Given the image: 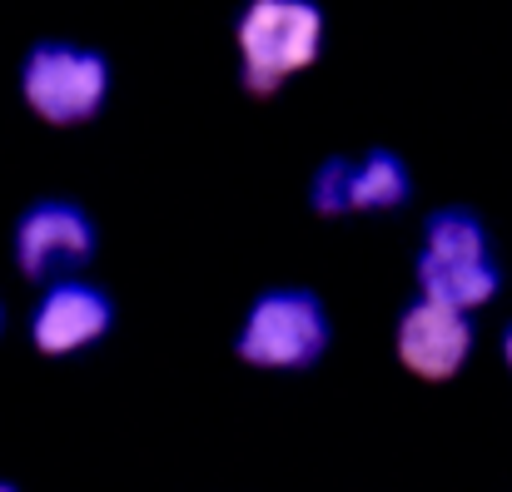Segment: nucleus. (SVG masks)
Masks as SVG:
<instances>
[{"label": "nucleus", "instance_id": "obj_1", "mask_svg": "<svg viewBox=\"0 0 512 492\" xmlns=\"http://www.w3.org/2000/svg\"><path fill=\"white\" fill-rule=\"evenodd\" d=\"M413 274H418V294L448 299L458 309H483L508 279L488 219L468 204H443L423 219Z\"/></svg>", "mask_w": 512, "mask_h": 492}, {"label": "nucleus", "instance_id": "obj_2", "mask_svg": "<svg viewBox=\"0 0 512 492\" xmlns=\"http://www.w3.org/2000/svg\"><path fill=\"white\" fill-rule=\"evenodd\" d=\"M234 40H239L244 90L269 100L324 55V5L319 0H244L234 20Z\"/></svg>", "mask_w": 512, "mask_h": 492}, {"label": "nucleus", "instance_id": "obj_3", "mask_svg": "<svg viewBox=\"0 0 512 492\" xmlns=\"http://www.w3.org/2000/svg\"><path fill=\"white\" fill-rule=\"evenodd\" d=\"M115 90V65L105 50L80 40H35L20 60V100L45 125H90Z\"/></svg>", "mask_w": 512, "mask_h": 492}, {"label": "nucleus", "instance_id": "obj_4", "mask_svg": "<svg viewBox=\"0 0 512 492\" xmlns=\"http://www.w3.org/2000/svg\"><path fill=\"white\" fill-rule=\"evenodd\" d=\"M334 319L324 309V299L304 284H274L259 289L239 319L234 333V353L254 368H314L329 353Z\"/></svg>", "mask_w": 512, "mask_h": 492}, {"label": "nucleus", "instance_id": "obj_5", "mask_svg": "<svg viewBox=\"0 0 512 492\" xmlns=\"http://www.w3.org/2000/svg\"><path fill=\"white\" fill-rule=\"evenodd\" d=\"M100 249V229L90 219V209L80 199H65V194H45V199H30L15 219V234H10V254H15V269L35 284H50L60 274H80Z\"/></svg>", "mask_w": 512, "mask_h": 492}, {"label": "nucleus", "instance_id": "obj_6", "mask_svg": "<svg viewBox=\"0 0 512 492\" xmlns=\"http://www.w3.org/2000/svg\"><path fill=\"white\" fill-rule=\"evenodd\" d=\"M413 199V169L398 150H363V155H329L309 179V204L324 219L339 214H388Z\"/></svg>", "mask_w": 512, "mask_h": 492}, {"label": "nucleus", "instance_id": "obj_7", "mask_svg": "<svg viewBox=\"0 0 512 492\" xmlns=\"http://www.w3.org/2000/svg\"><path fill=\"white\" fill-rule=\"evenodd\" d=\"M393 343H398V358L408 373L443 383V378L463 373V363L473 358V343H478L473 309H458V304L433 299V294H413L398 314Z\"/></svg>", "mask_w": 512, "mask_h": 492}, {"label": "nucleus", "instance_id": "obj_8", "mask_svg": "<svg viewBox=\"0 0 512 492\" xmlns=\"http://www.w3.org/2000/svg\"><path fill=\"white\" fill-rule=\"evenodd\" d=\"M110 328H115V294L105 284L80 279V274L50 279L30 309V343L50 358L80 353V348L100 343Z\"/></svg>", "mask_w": 512, "mask_h": 492}, {"label": "nucleus", "instance_id": "obj_9", "mask_svg": "<svg viewBox=\"0 0 512 492\" xmlns=\"http://www.w3.org/2000/svg\"><path fill=\"white\" fill-rule=\"evenodd\" d=\"M503 363L512 368V319H508V328H503Z\"/></svg>", "mask_w": 512, "mask_h": 492}, {"label": "nucleus", "instance_id": "obj_10", "mask_svg": "<svg viewBox=\"0 0 512 492\" xmlns=\"http://www.w3.org/2000/svg\"><path fill=\"white\" fill-rule=\"evenodd\" d=\"M0 492H20V488H15V483H5V478H0Z\"/></svg>", "mask_w": 512, "mask_h": 492}, {"label": "nucleus", "instance_id": "obj_11", "mask_svg": "<svg viewBox=\"0 0 512 492\" xmlns=\"http://www.w3.org/2000/svg\"><path fill=\"white\" fill-rule=\"evenodd\" d=\"M0 328H5V304H0Z\"/></svg>", "mask_w": 512, "mask_h": 492}]
</instances>
